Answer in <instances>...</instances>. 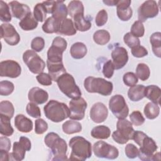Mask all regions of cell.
<instances>
[{
    "label": "cell",
    "mask_w": 161,
    "mask_h": 161,
    "mask_svg": "<svg viewBox=\"0 0 161 161\" xmlns=\"http://www.w3.org/2000/svg\"><path fill=\"white\" fill-rule=\"evenodd\" d=\"M72 152L69 157L70 160L84 161L92 155L91 143L82 136L72 137L69 141Z\"/></svg>",
    "instance_id": "cell-1"
},
{
    "label": "cell",
    "mask_w": 161,
    "mask_h": 161,
    "mask_svg": "<svg viewBox=\"0 0 161 161\" xmlns=\"http://www.w3.org/2000/svg\"><path fill=\"white\" fill-rule=\"evenodd\" d=\"M45 143L50 148L52 155V160H68L66 153L67 145L65 141L61 138L59 135L54 132L48 133L45 137Z\"/></svg>",
    "instance_id": "cell-2"
},
{
    "label": "cell",
    "mask_w": 161,
    "mask_h": 161,
    "mask_svg": "<svg viewBox=\"0 0 161 161\" xmlns=\"http://www.w3.org/2000/svg\"><path fill=\"white\" fill-rule=\"evenodd\" d=\"M43 111L47 118L55 123H59L69 117L68 106L64 103L50 100L44 106Z\"/></svg>",
    "instance_id": "cell-3"
},
{
    "label": "cell",
    "mask_w": 161,
    "mask_h": 161,
    "mask_svg": "<svg viewBox=\"0 0 161 161\" xmlns=\"http://www.w3.org/2000/svg\"><path fill=\"white\" fill-rule=\"evenodd\" d=\"M84 86L88 92L98 93L103 96L110 95L113 89L111 82L101 77L92 76H89L85 79Z\"/></svg>",
    "instance_id": "cell-4"
},
{
    "label": "cell",
    "mask_w": 161,
    "mask_h": 161,
    "mask_svg": "<svg viewBox=\"0 0 161 161\" xmlns=\"http://www.w3.org/2000/svg\"><path fill=\"white\" fill-rule=\"evenodd\" d=\"M57 83L61 92L68 97L76 99L81 96V91L71 74L66 72L63 74L57 79Z\"/></svg>",
    "instance_id": "cell-5"
},
{
    "label": "cell",
    "mask_w": 161,
    "mask_h": 161,
    "mask_svg": "<svg viewBox=\"0 0 161 161\" xmlns=\"http://www.w3.org/2000/svg\"><path fill=\"white\" fill-rule=\"evenodd\" d=\"M116 130L112 134L113 139L119 144H125L130 140H133L135 130L132 123L127 119H119L116 123Z\"/></svg>",
    "instance_id": "cell-6"
},
{
    "label": "cell",
    "mask_w": 161,
    "mask_h": 161,
    "mask_svg": "<svg viewBox=\"0 0 161 161\" xmlns=\"http://www.w3.org/2000/svg\"><path fill=\"white\" fill-rule=\"evenodd\" d=\"M23 60L24 63L27 65L28 68L32 73L35 74H39L44 70L45 67V62L36 53V52L33 50H26L23 53Z\"/></svg>",
    "instance_id": "cell-7"
},
{
    "label": "cell",
    "mask_w": 161,
    "mask_h": 161,
    "mask_svg": "<svg viewBox=\"0 0 161 161\" xmlns=\"http://www.w3.org/2000/svg\"><path fill=\"white\" fill-rule=\"evenodd\" d=\"M109 108L112 113L118 119H125L128 115L129 108L124 97L120 94H116L111 97Z\"/></svg>",
    "instance_id": "cell-8"
},
{
    "label": "cell",
    "mask_w": 161,
    "mask_h": 161,
    "mask_svg": "<svg viewBox=\"0 0 161 161\" xmlns=\"http://www.w3.org/2000/svg\"><path fill=\"white\" fill-rule=\"evenodd\" d=\"M92 150L94 155L99 158L113 160L116 158L119 155V151L116 147L104 141L96 142L92 147Z\"/></svg>",
    "instance_id": "cell-9"
},
{
    "label": "cell",
    "mask_w": 161,
    "mask_h": 161,
    "mask_svg": "<svg viewBox=\"0 0 161 161\" xmlns=\"http://www.w3.org/2000/svg\"><path fill=\"white\" fill-rule=\"evenodd\" d=\"M159 8L156 1L148 0L138 8V18L141 22H145L148 18H153L158 14Z\"/></svg>",
    "instance_id": "cell-10"
},
{
    "label": "cell",
    "mask_w": 161,
    "mask_h": 161,
    "mask_svg": "<svg viewBox=\"0 0 161 161\" xmlns=\"http://www.w3.org/2000/svg\"><path fill=\"white\" fill-rule=\"evenodd\" d=\"M87 104L84 98L80 97L72 99L69 102V117L73 120H81L84 118Z\"/></svg>",
    "instance_id": "cell-11"
},
{
    "label": "cell",
    "mask_w": 161,
    "mask_h": 161,
    "mask_svg": "<svg viewBox=\"0 0 161 161\" xmlns=\"http://www.w3.org/2000/svg\"><path fill=\"white\" fill-rule=\"evenodd\" d=\"M140 147L138 157L140 160L144 161L152 160L153 155L158 148L155 141L148 136L143 140Z\"/></svg>",
    "instance_id": "cell-12"
},
{
    "label": "cell",
    "mask_w": 161,
    "mask_h": 161,
    "mask_svg": "<svg viewBox=\"0 0 161 161\" xmlns=\"http://www.w3.org/2000/svg\"><path fill=\"white\" fill-rule=\"evenodd\" d=\"M21 72V68L19 64L14 60H6L0 63L1 77L16 78L20 75Z\"/></svg>",
    "instance_id": "cell-13"
},
{
    "label": "cell",
    "mask_w": 161,
    "mask_h": 161,
    "mask_svg": "<svg viewBox=\"0 0 161 161\" xmlns=\"http://www.w3.org/2000/svg\"><path fill=\"white\" fill-rule=\"evenodd\" d=\"M1 38L11 46L17 45L20 41L19 35L10 23H3L1 25Z\"/></svg>",
    "instance_id": "cell-14"
},
{
    "label": "cell",
    "mask_w": 161,
    "mask_h": 161,
    "mask_svg": "<svg viewBox=\"0 0 161 161\" xmlns=\"http://www.w3.org/2000/svg\"><path fill=\"white\" fill-rule=\"evenodd\" d=\"M111 57L114 69L116 70L120 69L123 68L128 62V52L124 47H116L111 52Z\"/></svg>",
    "instance_id": "cell-15"
},
{
    "label": "cell",
    "mask_w": 161,
    "mask_h": 161,
    "mask_svg": "<svg viewBox=\"0 0 161 161\" xmlns=\"http://www.w3.org/2000/svg\"><path fill=\"white\" fill-rule=\"evenodd\" d=\"M90 118L96 123H101L106 120L108 115L106 106L102 103L98 102L92 105L90 110Z\"/></svg>",
    "instance_id": "cell-16"
},
{
    "label": "cell",
    "mask_w": 161,
    "mask_h": 161,
    "mask_svg": "<svg viewBox=\"0 0 161 161\" xmlns=\"http://www.w3.org/2000/svg\"><path fill=\"white\" fill-rule=\"evenodd\" d=\"M130 0H119L116 3V13L118 17L123 21H128L132 16L133 11L130 7Z\"/></svg>",
    "instance_id": "cell-17"
},
{
    "label": "cell",
    "mask_w": 161,
    "mask_h": 161,
    "mask_svg": "<svg viewBox=\"0 0 161 161\" xmlns=\"http://www.w3.org/2000/svg\"><path fill=\"white\" fill-rule=\"evenodd\" d=\"M28 97L30 102L36 104H42L48 100V94L45 90L38 87H35L29 91Z\"/></svg>",
    "instance_id": "cell-18"
},
{
    "label": "cell",
    "mask_w": 161,
    "mask_h": 161,
    "mask_svg": "<svg viewBox=\"0 0 161 161\" xmlns=\"http://www.w3.org/2000/svg\"><path fill=\"white\" fill-rule=\"evenodd\" d=\"M9 4L11 8L13 16L17 19H19L20 20L25 18L26 15L31 12L28 6L25 4L20 3L18 1H11Z\"/></svg>",
    "instance_id": "cell-19"
},
{
    "label": "cell",
    "mask_w": 161,
    "mask_h": 161,
    "mask_svg": "<svg viewBox=\"0 0 161 161\" xmlns=\"http://www.w3.org/2000/svg\"><path fill=\"white\" fill-rule=\"evenodd\" d=\"M14 125L18 131L23 133H29L33 129L32 121L22 114L16 116Z\"/></svg>",
    "instance_id": "cell-20"
},
{
    "label": "cell",
    "mask_w": 161,
    "mask_h": 161,
    "mask_svg": "<svg viewBox=\"0 0 161 161\" xmlns=\"http://www.w3.org/2000/svg\"><path fill=\"white\" fill-rule=\"evenodd\" d=\"M47 65L48 70V74L52 79V80L57 82V79L63 74L66 72L65 68L63 62H50L47 60Z\"/></svg>",
    "instance_id": "cell-21"
},
{
    "label": "cell",
    "mask_w": 161,
    "mask_h": 161,
    "mask_svg": "<svg viewBox=\"0 0 161 161\" xmlns=\"http://www.w3.org/2000/svg\"><path fill=\"white\" fill-rule=\"evenodd\" d=\"M145 97L156 104H160L161 89L155 85H150L145 88Z\"/></svg>",
    "instance_id": "cell-22"
},
{
    "label": "cell",
    "mask_w": 161,
    "mask_h": 161,
    "mask_svg": "<svg viewBox=\"0 0 161 161\" xmlns=\"http://www.w3.org/2000/svg\"><path fill=\"white\" fill-rule=\"evenodd\" d=\"M76 32L77 30L75 28L73 21L70 18H67L60 22L57 33L67 36H72L75 35Z\"/></svg>",
    "instance_id": "cell-23"
},
{
    "label": "cell",
    "mask_w": 161,
    "mask_h": 161,
    "mask_svg": "<svg viewBox=\"0 0 161 161\" xmlns=\"http://www.w3.org/2000/svg\"><path fill=\"white\" fill-rule=\"evenodd\" d=\"M68 14L67 8L63 1H56V4L52 12V17L61 22L67 19Z\"/></svg>",
    "instance_id": "cell-24"
},
{
    "label": "cell",
    "mask_w": 161,
    "mask_h": 161,
    "mask_svg": "<svg viewBox=\"0 0 161 161\" xmlns=\"http://www.w3.org/2000/svg\"><path fill=\"white\" fill-rule=\"evenodd\" d=\"M145 88L143 85H135L130 87L128 91V98L132 101H138L145 97Z\"/></svg>",
    "instance_id": "cell-25"
},
{
    "label": "cell",
    "mask_w": 161,
    "mask_h": 161,
    "mask_svg": "<svg viewBox=\"0 0 161 161\" xmlns=\"http://www.w3.org/2000/svg\"><path fill=\"white\" fill-rule=\"evenodd\" d=\"M19 26L25 31H30L35 29L38 26V21L35 19L31 12L29 13L25 18L20 20Z\"/></svg>",
    "instance_id": "cell-26"
},
{
    "label": "cell",
    "mask_w": 161,
    "mask_h": 161,
    "mask_svg": "<svg viewBox=\"0 0 161 161\" xmlns=\"http://www.w3.org/2000/svg\"><path fill=\"white\" fill-rule=\"evenodd\" d=\"M87 52L85 44L82 42L74 43L70 48V53L75 59H80L85 57Z\"/></svg>",
    "instance_id": "cell-27"
},
{
    "label": "cell",
    "mask_w": 161,
    "mask_h": 161,
    "mask_svg": "<svg viewBox=\"0 0 161 161\" xmlns=\"http://www.w3.org/2000/svg\"><path fill=\"white\" fill-rule=\"evenodd\" d=\"M74 24L77 30L80 31H86L89 30L92 25L90 20L86 19L84 14H79L74 17Z\"/></svg>",
    "instance_id": "cell-28"
},
{
    "label": "cell",
    "mask_w": 161,
    "mask_h": 161,
    "mask_svg": "<svg viewBox=\"0 0 161 161\" xmlns=\"http://www.w3.org/2000/svg\"><path fill=\"white\" fill-rule=\"evenodd\" d=\"M91 135L96 139H107L111 135V130L106 126L99 125L92 128Z\"/></svg>",
    "instance_id": "cell-29"
},
{
    "label": "cell",
    "mask_w": 161,
    "mask_h": 161,
    "mask_svg": "<svg viewBox=\"0 0 161 161\" xmlns=\"http://www.w3.org/2000/svg\"><path fill=\"white\" fill-rule=\"evenodd\" d=\"M0 133L6 136L12 135L14 130L11 125V119L0 114Z\"/></svg>",
    "instance_id": "cell-30"
},
{
    "label": "cell",
    "mask_w": 161,
    "mask_h": 161,
    "mask_svg": "<svg viewBox=\"0 0 161 161\" xmlns=\"http://www.w3.org/2000/svg\"><path fill=\"white\" fill-rule=\"evenodd\" d=\"M62 130L68 135L79 133L82 131V125L77 121L68 120L62 125Z\"/></svg>",
    "instance_id": "cell-31"
},
{
    "label": "cell",
    "mask_w": 161,
    "mask_h": 161,
    "mask_svg": "<svg viewBox=\"0 0 161 161\" xmlns=\"http://www.w3.org/2000/svg\"><path fill=\"white\" fill-rule=\"evenodd\" d=\"M150 42L152 45V51L157 57H161V33L155 32L150 38Z\"/></svg>",
    "instance_id": "cell-32"
},
{
    "label": "cell",
    "mask_w": 161,
    "mask_h": 161,
    "mask_svg": "<svg viewBox=\"0 0 161 161\" xmlns=\"http://www.w3.org/2000/svg\"><path fill=\"white\" fill-rule=\"evenodd\" d=\"M64 52L61 48L52 45L47 52V60L50 62H62V53Z\"/></svg>",
    "instance_id": "cell-33"
},
{
    "label": "cell",
    "mask_w": 161,
    "mask_h": 161,
    "mask_svg": "<svg viewBox=\"0 0 161 161\" xmlns=\"http://www.w3.org/2000/svg\"><path fill=\"white\" fill-rule=\"evenodd\" d=\"M60 22L55 19L52 16L48 18L43 25H42V30L46 33H57Z\"/></svg>",
    "instance_id": "cell-34"
},
{
    "label": "cell",
    "mask_w": 161,
    "mask_h": 161,
    "mask_svg": "<svg viewBox=\"0 0 161 161\" xmlns=\"http://www.w3.org/2000/svg\"><path fill=\"white\" fill-rule=\"evenodd\" d=\"M26 148L19 142H15L13 143V152L11 153L12 160L21 161L24 159L26 153Z\"/></svg>",
    "instance_id": "cell-35"
},
{
    "label": "cell",
    "mask_w": 161,
    "mask_h": 161,
    "mask_svg": "<svg viewBox=\"0 0 161 161\" xmlns=\"http://www.w3.org/2000/svg\"><path fill=\"white\" fill-rule=\"evenodd\" d=\"M68 13L69 15L74 18V17L77 14H84V8L82 3L80 1H70L67 6Z\"/></svg>",
    "instance_id": "cell-36"
},
{
    "label": "cell",
    "mask_w": 161,
    "mask_h": 161,
    "mask_svg": "<svg viewBox=\"0 0 161 161\" xmlns=\"http://www.w3.org/2000/svg\"><path fill=\"white\" fill-rule=\"evenodd\" d=\"M143 111L147 118L153 119L158 116L160 113V108L158 104L152 102H149L145 105Z\"/></svg>",
    "instance_id": "cell-37"
},
{
    "label": "cell",
    "mask_w": 161,
    "mask_h": 161,
    "mask_svg": "<svg viewBox=\"0 0 161 161\" xmlns=\"http://www.w3.org/2000/svg\"><path fill=\"white\" fill-rule=\"evenodd\" d=\"M110 38L109 33L105 30H99L93 35L94 41L100 45H104L108 43L110 40Z\"/></svg>",
    "instance_id": "cell-38"
},
{
    "label": "cell",
    "mask_w": 161,
    "mask_h": 161,
    "mask_svg": "<svg viewBox=\"0 0 161 161\" xmlns=\"http://www.w3.org/2000/svg\"><path fill=\"white\" fill-rule=\"evenodd\" d=\"M14 108L9 101H3L0 103V114L11 119L14 115Z\"/></svg>",
    "instance_id": "cell-39"
},
{
    "label": "cell",
    "mask_w": 161,
    "mask_h": 161,
    "mask_svg": "<svg viewBox=\"0 0 161 161\" xmlns=\"http://www.w3.org/2000/svg\"><path fill=\"white\" fill-rule=\"evenodd\" d=\"M150 74V71L148 66L143 63H140L136 68V75L141 80H147Z\"/></svg>",
    "instance_id": "cell-40"
},
{
    "label": "cell",
    "mask_w": 161,
    "mask_h": 161,
    "mask_svg": "<svg viewBox=\"0 0 161 161\" xmlns=\"http://www.w3.org/2000/svg\"><path fill=\"white\" fill-rule=\"evenodd\" d=\"M0 19L3 22L11 21V14L9 5L3 1H0Z\"/></svg>",
    "instance_id": "cell-41"
},
{
    "label": "cell",
    "mask_w": 161,
    "mask_h": 161,
    "mask_svg": "<svg viewBox=\"0 0 161 161\" xmlns=\"http://www.w3.org/2000/svg\"><path fill=\"white\" fill-rule=\"evenodd\" d=\"M46 10L42 3L36 4L33 9V16L37 21L43 22L45 20L47 16Z\"/></svg>",
    "instance_id": "cell-42"
},
{
    "label": "cell",
    "mask_w": 161,
    "mask_h": 161,
    "mask_svg": "<svg viewBox=\"0 0 161 161\" xmlns=\"http://www.w3.org/2000/svg\"><path fill=\"white\" fill-rule=\"evenodd\" d=\"M145 28L143 23L138 20L134 22L131 28L130 33L135 37H142L144 35Z\"/></svg>",
    "instance_id": "cell-43"
},
{
    "label": "cell",
    "mask_w": 161,
    "mask_h": 161,
    "mask_svg": "<svg viewBox=\"0 0 161 161\" xmlns=\"http://www.w3.org/2000/svg\"><path fill=\"white\" fill-rule=\"evenodd\" d=\"M14 86L13 82L8 80H2L0 82V94L1 96H9L14 91Z\"/></svg>",
    "instance_id": "cell-44"
},
{
    "label": "cell",
    "mask_w": 161,
    "mask_h": 161,
    "mask_svg": "<svg viewBox=\"0 0 161 161\" xmlns=\"http://www.w3.org/2000/svg\"><path fill=\"white\" fill-rule=\"evenodd\" d=\"M123 40L125 43L130 48H135L140 45V42L138 38L134 36L130 32L127 33L124 35Z\"/></svg>",
    "instance_id": "cell-45"
},
{
    "label": "cell",
    "mask_w": 161,
    "mask_h": 161,
    "mask_svg": "<svg viewBox=\"0 0 161 161\" xmlns=\"http://www.w3.org/2000/svg\"><path fill=\"white\" fill-rule=\"evenodd\" d=\"M131 123L136 126H141L145 122V118L139 111H134L130 115Z\"/></svg>",
    "instance_id": "cell-46"
},
{
    "label": "cell",
    "mask_w": 161,
    "mask_h": 161,
    "mask_svg": "<svg viewBox=\"0 0 161 161\" xmlns=\"http://www.w3.org/2000/svg\"><path fill=\"white\" fill-rule=\"evenodd\" d=\"M26 109L28 114L33 118H37L41 116L40 109L35 103H29L26 106Z\"/></svg>",
    "instance_id": "cell-47"
},
{
    "label": "cell",
    "mask_w": 161,
    "mask_h": 161,
    "mask_svg": "<svg viewBox=\"0 0 161 161\" xmlns=\"http://www.w3.org/2000/svg\"><path fill=\"white\" fill-rule=\"evenodd\" d=\"M123 80L126 86L131 87L136 84L138 82V78L133 72H128L124 74Z\"/></svg>",
    "instance_id": "cell-48"
},
{
    "label": "cell",
    "mask_w": 161,
    "mask_h": 161,
    "mask_svg": "<svg viewBox=\"0 0 161 161\" xmlns=\"http://www.w3.org/2000/svg\"><path fill=\"white\" fill-rule=\"evenodd\" d=\"M48 129L47 123L42 118H38L35 121V132L38 135L44 133Z\"/></svg>",
    "instance_id": "cell-49"
},
{
    "label": "cell",
    "mask_w": 161,
    "mask_h": 161,
    "mask_svg": "<svg viewBox=\"0 0 161 161\" xmlns=\"http://www.w3.org/2000/svg\"><path fill=\"white\" fill-rule=\"evenodd\" d=\"M45 47V40L42 37L37 36L34 38L31 43V49L36 52H41Z\"/></svg>",
    "instance_id": "cell-50"
},
{
    "label": "cell",
    "mask_w": 161,
    "mask_h": 161,
    "mask_svg": "<svg viewBox=\"0 0 161 161\" xmlns=\"http://www.w3.org/2000/svg\"><path fill=\"white\" fill-rule=\"evenodd\" d=\"M114 67L113 65V62L111 60H108L107 62H106L103 65V74L104 76L106 78L110 79L112 77L114 70Z\"/></svg>",
    "instance_id": "cell-51"
},
{
    "label": "cell",
    "mask_w": 161,
    "mask_h": 161,
    "mask_svg": "<svg viewBox=\"0 0 161 161\" xmlns=\"http://www.w3.org/2000/svg\"><path fill=\"white\" fill-rule=\"evenodd\" d=\"M125 154L129 158H135L138 156V148L132 143H128L125 147Z\"/></svg>",
    "instance_id": "cell-52"
},
{
    "label": "cell",
    "mask_w": 161,
    "mask_h": 161,
    "mask_svg": "<svg viewBox=\"0 0 161 161\" xmlns=\"http://www.w3.org/2000/svg\"><path fill=\"white\" fill-rule=\"evenodd\" d=\"M108 13L105 9L100 10L95 18V22L97 26H102L106 24L108 21Z\"/></svg>",
    "instance_id": "cell-53"
},
{
    "label": "cell",
    "mask_w": 161,
    "mask_h": 161,
    "mask_svg": "<svg viewBox=\"0 0 161 161\" xmlns=\"http://www.w3.org/2000/svg\"><path fill=\"white\" fill-rule=\"evenodd\" d=\"M36 80L40 84L43 86H50L52 84V79L48 74L42 72L36 76Z\"/></svg>",
    "instance_id": "cell-54"
},
{
    "label": "cell",
    "mask_w": 161,
    "mask_h": 161,
    "mask_svg": "<svg viewBox=\"0 0 161 161\" xmlns=\"http://www.w3.org/2000/svg\"><path fill=\"white\" fill-rule=\"evenodd\" d=\"M131 53L135 57L141 58L147 56L148 55V51L144 47L140 45L135 48H131Z\"/></svg>",
    "instance_id": "cell-55"
},
{
    "label": "cell",
    "mask_w": 161,
    "mask_h": 161,
    "mask_svg": "<svg viewBox=\"0 0 161 161\" xmlns=\"http://www.w3.org/2000/svg\"><path fill=\"white\" fill-rule=\"evenodd\" d=\"M52 45L58 47L65 51L67 47V42L64 38L60 36H57L53 39Z\"/></svg>",
    "instance_id": "cell-56"
},
{
    "label": "cell",
    "mask_w": 161,
    "mask_h": 161,
    "mask_svg": "<svg viewBox=\"0 0 161 161\" xmlns=\"http://www.w3.org/2000/svg\"><path fill=\"white\" fill-rule=\"evenodd\" d=\"M11 148V141L5 136H1L0 138V150L9 152Z\"/></svg>",
    "instance_id": "cell-57"
},
{
    "label": "cell",
    "mask_w": 161,
    "mask_h": 161,
    "mask_svg": "<svg viewBox=\"0 0 161 161\" xmlns=\"http://www.w3.org/2000/svg\"><path fill=\"white\" fill-rule=\"evenodd\" d=\"M147 135L143 133V131H135L133 136V140L134 142L139 146H140L143 140L147 136Z\"/></svg>",
    "instance_id": "cell-58"
},
{
    "label": "cell",
    "mask_w": 161,
    "mask_h": 161,
    "mask_svg": "<svg viewBox=\"0 0 161 161\" xmlns=\"http://www.w3.org/2000/svg\"><path fill=\"white\" fill-rule=\"evenodd\" d=\"M42 4L46 10L47 13L52 14L56 4V1H46L42 2Z\"/></svg>",
    "instance_id": "cell-59"
},
{
    "label": "cell",
    "mask_w": 161,
    "mask_h": 161,
    "mask_svg": "<svg viewBox=\"0 0 161 161\" xmlns=\"http://www.w3.org/2000/svg\"><path fill=\"white\" fill-rule=\"evenodd\" d=\"M19 142L23 145V146L26 148V151L30 150L31 147V142L28 138H27L26 136H21L19 138Z\"/></svg>",
    "instance_id": "cell-60"
},
{
    "label": "cell",
    "mask_w": 161,
    "mask_h": 161,
    "mask_svg": "<svg viewBox=\"0 0 161 161\" xmlns=\"http://www.w3.org/2000/svg\"><path fill=\"white\" fill-rule=\"evenodd\" d=\"M12 160L11 154L9 152L0 150V160L1 161H8Z\"/></svg>",
    "instance_id": "cell-61"
},
{
    "label": "cell",
    "mask_w": 161,
    "mask_h": 161,
    "mask_svg": "<svg viewBox=\"0 0 161 161\" xmlns=\"http://www.w3.org/2000/svg\"><path fill=\"white\" fill-rule=\"evenodd\" d=\"M117 1L118 0H106V1H103V3L106 4L107 6H116V3H117Z\"/></svg>",
    "instance_id": "cell-62"
}]
</instances>
